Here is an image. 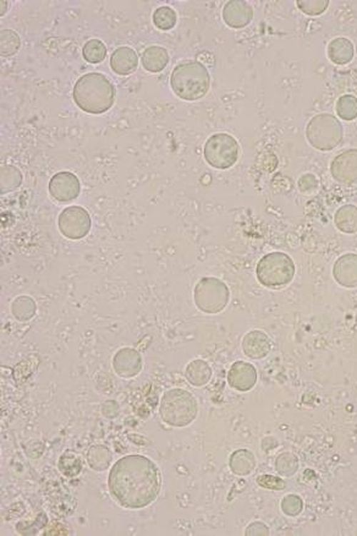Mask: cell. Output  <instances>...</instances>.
Masks as SVG:
<instances>
[{
	"label": "cell",
	"mask_w": 357,
	"mask_h": 536,
	"mask_svg": "<svg viewBox=\"0 0 357 536\" xmlns=\"http://www.w3.org/2000/svg\"><path fill=\"white\" fill-rule=\"evenodd\" d=\"M298 9L308 16H317L327 10L329 1L328 0H298L296 1Z\"/></svg>",
	"instance_id": "obj_32"
},
{
	"label": "cell",
	"mask_w": 357,
	"mask_h": 536,
	"mask_svg": "<svg viewBox=\"0 0 357 536\" xmlns=\"http://www.w3.org/2000/svg\"><path fill=\"white\" fill-rule=\"evenodd\" d=\"M230 387L238 392H247L255 387L257 382V371L255 366L246 361H236L231 365L228 373Z\"/></svg>",
	"instance_id": "obj_13"
},
{
	"label": "cell",
	"mask_w": 357,
	"mask_h": 536,
	"mask_svg": "<svg viewBox=\"0 0 357 536\" xmlns=\"http://www.w3.org/2000/svg\"><path fill=\"white\" fill-rule=\"evenodd\" d=\"M73 97L84 112L103 114L114 104L115 87L102 74H86L75 84Z\"/></svg>",
	"instance_id": "obj_2"
},
{
	"label": "cell",
	"mask_w": 357,
	"mask_h": 536,
	"mask_svg": "<svg viewBox=\"0 0 357 536\" xmlns=\"http://www.w3.org/2000/svg\"><path fill=\"white\" fill-rule=\"evenodd\" d=\"M111 66L114 73L121 76H128L135 73L139 66V58L132 48L119 47L111 56Z\"/></svg>",
	"instance_id": "obj_17"
},
{
	"label": "cell",
	"mask_w": 357,
	"mask_h": 536,
	"mask_svg": "<svg viewBox=\"0 0 357 536\" xmlns=\"http://www.w3.org/2000/svg\"><path fill=\"white\" fill-rule=\"evenodd\" d=\"M198 413L195 397L186 390L173 388L164 393L159 414L162 420L173 428H186L193 423Z\"/></svg>",
	"instance_id": "obj_4"
},
{
	"label": "cell",
	"mask_w": 357,
	"mask_h": 536,
	"mask_svg": "<svg viewBox=\"0 0 357 536\" xmlns=\"http://www.w3.org/2000/svg\"><path fill=\"white\" fill-rule=\"evenodd\" d=\"M60 472H63L65 476H77L82 470L81 459L77 457L76 453L74 452H65L64 455L59 458L58 463Z\"/></svg>",
	"instance_id": "obj_28"
},
{
	"label": "cell",
	"mask_w": 357,
	"mask_h": 536,
	"mask_svg": "<svg viewBox=\"0 0 357 536\" xmlns=\"http://www.w3.org/2000/svg\"><path fill=\"white\" fill-rule=\"evenodd\" d=\"M185 378L191 383L192 386L202 387L207 385L212 378V369L207 361L193 360L187 365L185 370Z\"/></svg>",
	"instance_id": "obj_20"
},
{
	"label": "cell",
	"mask_w": 357,
	"mask_h": 536,
	"mask_svg": "<svg viewBox=\"0 0 357 536\" xmlns=\"http://www.w3.org/2000/svg\"><path fill=\"white\" fill-rule=\"evenodd\" d=\"M243 350L251 359H263L272 350V342L262 330H251L243 337Z\"/></svg>",
	"instance_id": "obj_16"
},
{
	"label": "cell",
	"mask_w": 357,
	"mask_h": 536,
	"mask_svg": "<svg viewBox=\"0 0 357 536\" xmlns=\"http://www.w3.org/2000/svg\"><path fill=\"white\" fill-rule=\"evenodd\" d=\"M108 487L120 506L141 510L156 501L162 487V475L156 463L145 455H125L113 464Z\"/></svg>",
	"instance_id": "obj_1"
},
{
	"label": "cell",
	"mask_w": 357,
	"mask_h": 536,
	"mask_svg": "<svg viewBox=\"0 0 357 536\" xmlns=\"http://www.w3.org/2000/svg\"><path fill=\"white\" fill-rule=\"evenodd\" d=\"M253 19V10L246 1L231 0L224 5L223 20L233 29H243L247 26Z\"/></svg>",
	"instance_id": "obj_14"
},
{
	"label": "cell",
	"mask_w": 357,
	"mask_h": 536,
	"mask_svg": "<svg viewBox=\"0 0 357 536\" xmlns=\"http://www.w3.org/2000/svg\"><path fill=\"white\" fill-rule=\"evenodd\" d=\"M36 310V303L30 296H19L11 305V313L19 321H29L34 318Z\"/></svg>",
	"instance_id": "obj_24"
},
{
	"label": "cell",
	"mask_w": 357,
	"mask_h": 536,
	"mask_svg": "<svg viewBox=\"0 0 357 536\" xmlns=\"http://www.w3.org/2000/svg\"><path fill=\"white\" fill-rule=\"evenodd\" d=\"M276 469L281 475L293 476L298 470V459L293 453H283L276 459Z\"/></svg>",
	"instance_id": "obj_30"
},
{
	"label": "cell",
	"mask_w": 357,
	"mask_h": 536,
	"mask_svg": "<svg viewBox=\"0 0 357 536\" xmlns=\"http://www.w3.org/2000/svg\"><path fill=\"white\" fill-rule=\"evenodd\" d=\"M111 459H113V457H111V450L104 446L91 447L89 453H87V462H89V467H92L94 470H97V472L106 470V467L111 465Z\"/></svg>",
	"instance_id": "obj_23"
},
{
	"label": "cell",
	"mask_w": 357,
	"mask_h": 536,
	"mask_svg": "<svg viewBox=\"0 0 357 536\" xmlns=\"http://www.w3.org/2000/svg\"><path fill=\"white\" fill-rule=\"evenodd\" d=\"M238 141L228 133H216L204 145V158L207 163L221 171L233 167L238 162Z\"/></svg>",
	"instance_id": "obj_8"
},
{
	"label": "cell",
	"mask_w": 357,
	"mask_h": 536,
	"mask_svg": "<svg viewBox=\"0 0 357 536\" xmlns=\"http://www.w3.org/2000/svg\"><path fill=\"white\" fill-rule=\"evenodd\" d=\"M331 172L336 181L345 185L357 184V150L341 152L333 159Z\"/></svg>",
	"instance_id": "obj_11"
},
{
	"label": "cell",
	"mask_w": 357,
	"mask_h": 536,
	"mask_svg": "<svg viewBox=\"0 0 357 536\" xmlns=\"http://www.w3.org/2000/svg\"><path fill=\"white\" fill-rule=\"evenodd\" d=\"M141 63L149 73H161L169 63V54L164 48L151 46L142 53Z\"/></svg>",
	"instance_id": "obj_18"
},
{
	"label": "cell",
	"mask_w": 357,
	"mask_h": 536,
	"mask_svg": "<svg viewBox=\"0 0 357 536\" xmlns=\"http://www.w3.org/2000/svg\"><path fill=\"white\" fill-rule=\"evenodd\" d=\"M230 470L235 475L246 476L253 472L256 467V458L248 450H235L229 458Z\"/></svg>",
	"instance_id": "obj_21"
},
{
	"label": "cell",
	"mask_w": 357,
	"mask_h": 536,
	"mask_svg": "<svg viewBox=\"0 0 357 536\" xmlns=\"http://www.w3.org/2000/svg\"><path fill=\"white\" fill-rule=\"evenodd\" d=\"M256 481L261 487H264V489L274 490V491H281L285 489V481L279 476L263 474V475L258 476Z\"/></svg>",
	"instance_id": "obj_34"
},
{
	"label": "cell",
	"mask_w": 357,
	"mask_h": 536,
	"mask_svg": "<svg viewBox=\"0 0 357 536\" xmlns=\"http://www.w3.org/2000/svg\"><path fill=\"white\" fill-rule=\"evenodd\" d=\"M59 231L65 238L71 241H80L91 231V217L89 212L80 206H70L60 213Z\"/></svg>",
	"instance_id": "obj_9"
},
{
	"label": "cell",
	"mask_w": 357,
	"mask_h": 536,
	"mask_svg": "<svg viewBox=\"0 0 357 536\" xmlns=\"http://www.w3.org/2000/svg\"><path fill=\"white\" fill-rule=\"evenodd\" d=\"M82 56L87 63L99 64L106 56V48L102 41L99 39H89L82 48Z\"/></svg>",
	"instance_id": "obj_25"
},
{
	"label": "cell",
	"mask_w": 357,
	"mask_h": 536,
	"mask_svg": "<svg viewBox=\"0 0 357 536\" xmlns=\"http://www.w3.org/2000/svg\"><path fill=\"white\" fill-rule=\"evenodd\" d=\"M303 508V502H302L301 497H298V495H289V496H285L281 501V510L284 512L285 515H290V517H296L300 515Z\"/></svg>",
	"instance_id": "obj_33"
},
{
	"label": "cell",
	"mask_w": 357,
	"mask_h": 536,
	"mask_svg": "<svg viewBox=\"0 0 357 536\" xmlns=\"http://www.w3.org/2000/svg\"><path fill=\"white\" fill-rule=\"evenodd\" d=\"M333 275L338 283L345 288L357 287V255L345 253L336 260Z\"/></svg>",
	"instance_id": "obj_15"
},
{
	"label": "cell",
	"mask_w": 357,
	"mask_h": 536,
	"mask_svg": "<svg viewBox=\"0 0 357 536\" xmlns=\"http://www.w3.org/2000/svg\"><path fill=\"white\" fill-rule=\"evenodd\" d=\"M328 58L336 65L349 64L353 58V46L351 41L344 37L333 39L327 48Z\"/></svg>",
	"instance_id": "obj_19"
},
{
	"label": "cell",
	"mask_w": 357,
	"mask_h": 536,
	"mask_svg": "<svg viewBox=\"0 0 357 536\" xmlns=\"http://www.w3.org/2000/svg\"><path fill=\"white\" fill-rule=\"evenodd\" d=\"M336 226L345 234L357 233V207L353 205H345L341 207L334 217Z\"/></svg>",
	"instance_id": "obj_22"
},
{
	"label": "cell",
	"mask_w": 357,
	"mask_h": 536,
	"mask_svg": "<svg viewBox=\"0 0 357 536\" xmlns=\"http://www.w3.org/2000/svg\"><path fill=\"white\" fill-rule=\"evenodd\" d=\"M298 185L301 193H312L318 188V181L313 174H305L298 179Z\"/></svg>",
	"instance_id": "obj_35"
},
{
	"label": "cell",
	"mask_w": 357,
	"mask_h": 536,
	"mask_svg": "<svg viewBox=\"0 0 357 536\" xmlns=\"http://www.w3.org/2000/svg\"><path fill=\"white\" fill-rule=\"evenodd\" d=\"M21 173L11 166H5L1 169V193L11 191L21 184Z\"/></svg>",
	"instance_id": "obj_29"
},
{
	"label": "cell",
	"mask_w": 357,
	"mask_h": 536,
	"mask_svg": "<svg viewBox=\"0 0 357 536\" xmlns=\"http://www.w3.org/2000/svg\"><path fill=\"white\" fill-rule=\"evenodd\" d=\"M144 361L140 353L132 348H123L113 358V369L123 378H136L142 371Z\"/></svg>",
	"instance_id": "obj_12"
},
{
	"label": "cell",
	"mask_w": 357,
	"mask_h": 536,
	"mask_svg": "<svg viewBox=\"0 0 357 536\" xmlns=\"http://www.w3.org/2000/svg\"><path fill=\"white\" fill-rule=\"evenodd\" d=\"M154 26L162 31H169L174 29L178 21V16L174 10L169 6H161L154 13Z\"/></svg>",
	"instance_id": "obj_26"
},
{
	"label": "cell",
	"mask_w": 357,
	"mask_h": 536,
	"mask_svg": "<svg viewBox=\"0 0 357 536\" xmlns=\"http://www.w3.org/2000/svg\"><path fill=\"white\" fill-rule=\"evenodd\" d=\"M195 304L206 313H219L226 309L230 300V292L226 284L216 277H203L196 284Z\"/></svg>",
	"instance_id": "obj_7"
},
{
	"label": "cell",
	"mask_w": 357,
	"mask_h": 536,
	"mask_svg": "<svg viewBox=\"0 0 357 536\" xmlns=\"http://www.w3.org/2000/svg\"><path fill=\"white\" fill-rule=\"evenodd\" d=\"M338 116L345 121H351L357 118V98L355 96L344 95L336 102Z\"/></svg>",
	"instance_id": "obj_27"
},
{
	"label": "cell",
	"mask_w": 357,
	"mask_h": 536,
	"mask_svg": "<svg viewBox=\"0 0 357 536\" xmlns=\"http://www.w3.org/2000/svg\"><path fill=\"white\" fill-rule=\"evenodd\" d=\"M171 86L178 98L188 102L203 98L211 86L208 70L200 61H183L171 73Z\"/></svg>",
	"instance_id": "obj_3"
},
{
	"label": "cell",
	"mask_w": 357,
	"mask_h": 536,
	"mask_svg": "<svg viewBox=\"0 0 357 536\" xmlns=\"http://www.w3.org/2000/svg\"><path fill=\"white\" fill-rule=\"evenodd\" d=\"M343 125L331 114L313 116L306 126L307 140L318 151L336 148L343 140Z\"/></svg>",
	"instance_id": "obj_6"
},
{
	"label": "cell",
	"mask_w": 357,
	"mask_h": 536,
	"mask_svg": "<svg viewBox=\"0 0 357 536\" xmlns=\"http://www.w3.org/2000/svg\"><path fill=\"white\" fill-rule=\"evenodd\" d=\"M246 536H258L269 535V529L266 524L262 522H253L251 525H248L245 532Z\"/></svg>",
	"instance_id": "obj_36"
},
{
	"label": "cell",
	"mask_w": 357,
	"mask_h": 536,
	"mask_svg": "<svg viewBox=\"0 0 357 536\" xmlns=\"http://www.w3.org/2000/svg\"><path fill=\"white\" fill-rule=\"evenodd\" d=\"M257 279L269 289H281L291 282L295 275V263L289 255L271 253L261 258L256 268Z\"/></svg>",
	"instance_id": "obj_5"
},
{
	"label": "cell",
	"mask_w": 357,
	"mask_h": 536,
	"mask_svg": "<svg viewBox=\"0 0 357 536\" xmlns=\"http://www.w3.org/2000/svg\"><path fill=\"white\" fill-rule=\"evenodd\" d=\"M80 191H81L80 181L73 173H58L49 181V193L56 201H73L80 195Z\"/></svg>",
	"instance_id": "obj_10"
},
{
	"label": "cell",
	"mask_w": 357,
	"mask_h": 536,
	"mask_svg": "<svg viewBox=\"0 0 357 536\" xmlns=\"http://www.w3.org/2000/svg\"><path fill=\"white\" fill-rule=\"evenodd\" d=\"M1 56H13L19 51L21 46L20 37L17 36L16 32L11 30L1 31Z\"/></svg>",
	"instance_id": "obj_31"
}]
</instances>
